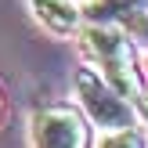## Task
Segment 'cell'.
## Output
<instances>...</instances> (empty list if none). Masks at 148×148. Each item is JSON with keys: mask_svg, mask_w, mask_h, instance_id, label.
Listing matches in <instances>:
<instances>
[{"mask_svg": "<svg viewBox=\"0 0 148 148\" xmlns=\"http://www.w3.org/2000/svg\"><path fill=\"white\" fill-rule=\"evenodd\" d=\"M79 40H83V51L90 54L94 69L101 72V76L108 79V83L116 87V90L123 94V98L130 101V105H141L148 83L141 76V69H137V58H134V43L127 40V33H123L116 22H105V18H87L83 25H79Z\"/></svg>", "mask_w": 148, "mask_h": 148, "instance_id": "1", "label": "cell"}, {"mask_svg": "<svg viewBox=\"0 0 148 148\" xmlns=\"http://www.w3.org/2000/svg\"><path fill=\"white\" fill-rule=\"evenodd\" d=\"M72 90H76L79 112L87 116V123L98 130H119L137 123V108L101 76L94 65H79L72 76Z\"/></svg>", "mask_w": 148, "mask_h": 148, "instance_id": "2", "label": "cell"}, {"mask_svg": "<svg viewBox=\"0 0 148 148\" xmlns=\"http://www.w3.org/2000/svg\"><path fill=\"white\" fill-rule=\"evenodd\" d=\"M29 141L33 148H94V130L79 105L51 101L40 105L29 119Z\"/></svg>", "mask_w": 148, "mask_h": 148, "instance_id": "3", "label": "cell"}, {"mask_svg": "<svg viewBox=\"0 0 148 148\" xmlns=\"http://www.w3.org/2000/svg\"><path fill=\"white\" fill-rule=\"evenodd\" d=\"M33 18L54 36H76L83 25V0H25Z\"/></svg>", "mask_w": 148, "mask_h": 148, "instance_id": "4", "label": "cell"}, {"mask_svg": "<svg viewBox=\"0 0 148 148\" xmlns=\"http://www.w3.org/2000/svg\"><path fill=\"white\" fill-rule=\"evenodd\" d=\"M98 148H145V137L137 130V123H130V127H119V130H101Z\"/></svg>", "mask_w": 148, "mask_h": 148, "instance_id": "5", "label": "cell"}, {"mask_svg": "<svg viewBox=\"0 0 148 148\" xmlns=\"http://www.w3.org/2000/svg\"><path fill=\"white\" fill-rule=\"evenodd\" d=\"M4 108H7V101H4V90H0V119H4Z\"/></svg>", "mask_w": 148, "mask_h": 148, "instance_id": "6", "label": "cell"}, {"mask_svg": "<svg viewBox=\"0 0 148 148\" xmlns=\"http://www.w3.org/2000/svg\"><path fill=\"white\" fill-rule=\"evenodd\" d=\"M101 4H123V0H101Z\"/></svg>", "mask_w": 148, "mask_h": 148, "instance_id": "7", "label": "cell"}, {"mask_svg": "<svg viewBox=\"0 0 148 148\" xmlns=\"http://www.w3.org/2000/svg\"><path fill=\"white\" fill-rule=\"evenodd\" d=\"M145 4H148V0H145Z\"/></svg>", "mask_w": 148, "mask_h": 148, "instance_id": "8", "label": "cell"}]
</instances>
